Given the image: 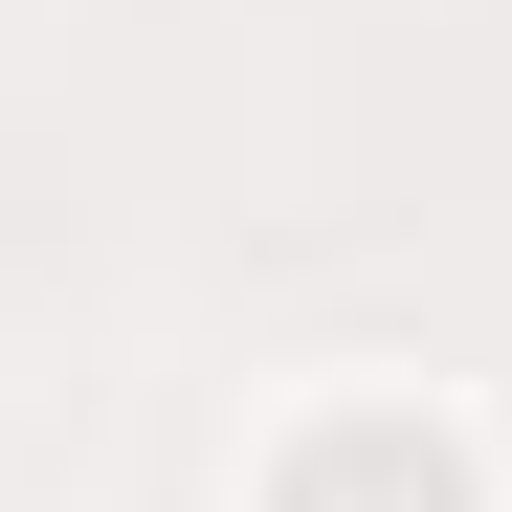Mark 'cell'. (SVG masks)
<instances>
[{"mask_svg":"<svg viewBox=\"0 0 512 512\" xmlns=\"http://www.w3.org/2000/svg\"><path fill=\"white\" fill-rule=\"evenodd\" d=\"M268 512H490V468L423 401H312L290 446H268Z\"/></svg>","mask_w":512,"mask_h":512,"instance_id":"6da1fadb","label":"cell"}]
</instances>
